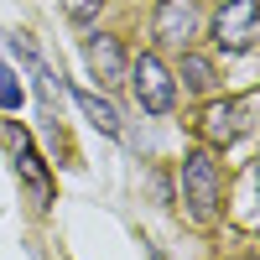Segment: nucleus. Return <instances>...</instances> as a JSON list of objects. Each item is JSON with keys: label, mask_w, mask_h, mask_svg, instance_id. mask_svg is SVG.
Returning <instances> with one entry per match:
<instances>
[{"label": "nucleus", "mask_w": 260, "mask_h": 260, "mask_svg": "<svg viewBox=\"0 0 260 260\" xmlns=\"http://www.w3.org/2000/svg\"><path fill=\"white\" fill-rule=\"evenodd\" d=\"M213 42L224 52H250L260 42V0H224L213 16Z\"/></svg>", "instance_id": "nucleus-3"}, {"label": "nucleus", "mask_w": 260, "mask_h": 260, "mask_svg": "<svg viewBox=\"0 0 260 260\" xmlns=\"http://www.w3.org/2000/svg\"><path fill=\"white\" fill-rule=\"evenodd\" d=\"M151 31H156L161 47H187L198 37V0H161Z\"/></svg>", "instance_id": "nucleus-5"}, {"label": "nucleus", "mask_w": 260, "mask_h": 260, "mask_svg": "<svg viewBox=\"0 0 260 260\" xmlns=\"http://www.w3.org/2000/svg\"><path fill=\"white\" fill-rule=\"evenodd\" d=\"M83 57H89V68H94V78L99 83H120L125 78V47H120V37H89V47H83Z\"/></svg>", "instance_id": "nucleus-7"}, {"label": "nucleus", "mask_w": 260, "mask_h": 260, "mask_svg": "<svg viewBox=\"0 0 260 260\" xmlns=\"http://www.w3.org/2000/svg\"><path fill=\"white\" fill-rule=\"evenodd\" d=\"M0 42H6V31H0Z\"/></svg>", "instance_id": "nucleus-12"}, {"label": "nucleus", "mask_w": 260, "mask_h": 260, "mask_svg": "<svg viewBox=\"0 0 260 260\" xmlns=\"http://www.w3.org/2000/svg\"><path fill=\"white\" fill-rule=\"evenodd\" d=\"M62 6H68L73 21H94V16H99V0H62Z\"/></svg>", "instance_id": "nucleus-11"}, {"label": "nucleus", "mask_w": 260, "mask_h": 260, "mask_svg": "<svg viewBox=\"0 0 260 260\" xmlns=\"http://www.w3.org/2000/svg\"><path fill=\"white\" fill-rule=\"evenodd\" d=\"M0 141H6V146L16 151V172H21V182L31 187L37 208H47V203H52V177H47V161L37 156V146H31V136H26V125L0 120Z\"/></svg>", "instance_id": "nucleus-4"}, {"label": "nucleus", "mask_w": 260, "mask_h": 260, "mask_svg": "<svg viewBox=\"0 0 260 260\" xmlns=\"http://www.w3.org/2000/svg\"><path fill=\"white\" fill-rule=\"evenodd\" d=\"M130 73V89H136V104L146 115H167L172 104H177V78L167 73V62L156 52H141L136 62H125Z\"/></svg>", "instance_id": "nucleus-2"}, {"label": "nucleus", "mask_w": 260, "mask_h": 260, "mask_svg": "<svg viewBox=\"0 0 260 260\" xmlns=\"http://www.w3.org/2000/svg\"><path fill=\"white\" fill-rule=\"evenodd\" d=\"M21 99H26V89H21L16 68H6V62H0V110L16 115V110H21Z\"/></svg>", "instance_id": "nucleus-10"}, {"label": "nucleus", "mask_w": 260, "mask_h": 260, "mask_svg": "<svg viewBox=\"0 0 260 260\" xmlns=\"http://www.w3.org/2000/svg\"><path fill=\"white\" fill-rule=\"evenodd\" d=\"M240 130H245V120H240V104H234V99H213L208 110L198 115V136H203L208 151H224Z\"/></svg>", "instance_id": "nucleus-6"}, {"label": "nucleus", "mask_w": 260, "mask_h": 260, "mask_svg": "<svg viewBox=\"0 0 260 260\" xmlns=\"http://www.w3.org/2000/svg\"><path fill=\"white\" fill-rule=\"evenodd\" d=\"M73 104H78V110L104 130V136H120V115H115V104H110V99H99L94 89H73Z\"/></svg>", "instance_id": "nucleus-9"}, {"label": "nucleus", "mask_w": 260, "mask_h": 260, "mask_svg": "<svg viewBox=\"0 0 260 260\" xmlns=\"http://www.w3.org/2000/svg\"><path fill=\"white\" fill-rule=\"evenodd\" d=\"M177 78H182V89H192V94H208L213 83H219V68L203 57V52H182V68H177Z\"/></svg>", "instance_id": "nucleus-8"}, {"label": "nucleus", "mask_w": 260, "mask_h": 260, "mask_svg": "<svg viewBox=\"0 0 260 260\" xmlns=\"http://www.w3.org/2000/svg\"><path fill=\"white\" fill-rule=\"evenodd\" d=\"M219 192H224V177H219V161L213 151L198 146L182 156V203L192 213V224H213L219 219Z\"/></svg>", "instance_id": "nucleus-1"}]
</instances>
